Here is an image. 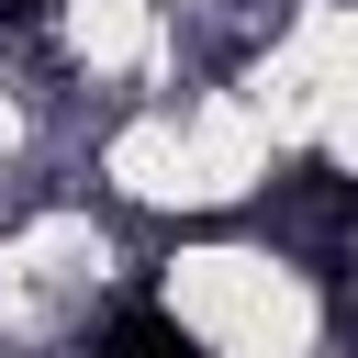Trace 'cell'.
<instances>
[{
    "label": "cell",
    "mask_w": 358,
    "mask_h": 358,
    "mask_svg": "<svg viewBox=\"0 0 358 358\" xmlns=\"http://www.w3.org/2000/svg\"><path fill=\"white\" fill-rule=\"evenodd\" d=\"M168 313L213 347V358H313L324 347V313H313V291L280 268V257H257V246H190V257H168Z\"/></svg>",
    "instance_id": "cell-1"
},
{
    "label": "cell",
    "mask_w": 358,
    "mask_h": 358,
    "mask_svg": "<svg viewBox=\"0 0 358 358\" xmlns=\"http://www.w3.org/2000/svg\"><path fill=\"white\" fill-rule=\"evenodd\" d=\"M101 168H112V190H123V201H157V213L213 201L201 145H190V112H145V123H123V134L101 145Z\"/></svg>",
    "instance_id": "cell-2"
},
{
    "label": "cell",
    "mask_w": 358,
    "mask_h": 358,
    "mask_svg": "<svg viewBox=\"0 0 358 358\" xmlns=\"http://www.w3.org/2000/svg\"><path fill=\"white\" fill-rule=\"evenodd\" d=\"M56 45H67V67H90V78H145V67L168 56L157 0H56Z\"/></svg>",
    "instance_id": "cell-3"
}]
</instances>
